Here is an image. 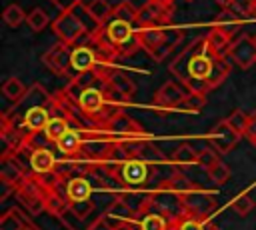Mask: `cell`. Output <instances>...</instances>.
<instances>
[{"mask_svg": "<svg viewBox=\"0 0 256 230\" xmlns=\"http://www.w3.org/2000/svg\"><path fill=\"white\" fill-rule=\"evenodd\" d=\"M170 2H174V0H170Z\"/></svg>", "mask_w": 256, "mask_h": 230, "instance_id": "obj_51", "label": "cell"}, {"mask_svg": "<svg viewBox=\"0 0 256 230\" xmlns=\"http://www.w3.org/2000/svg\"><path fill=\"white\" fill-rule=\"evenodd\" d=\"M204 104H206V96H204V94L188 92V94H186V98H184V102H182V108L192 110V112H198Z\"/></svg>", "mask_w": 256, "mask_h": 230, "instance_id": "obj_39", "label": "cell"}, {"mask_svg": "<svg viewBox=\"0 0 256 230\" xmlns=\"http://www.w3.org/2000/svg\"><path fill=\"white\" fill-rule=\"evenodd\" d=\"M26 218L16 210V208H10L8 212H4L0 216V230H22L26 226Z\"/></svg>", "mask_w": 256, "mask_h": 230, "instance_id": "obj_31", "label": "cell"}, {"mask_svg": "<svg viewBox=\"0 0 256 230\" xmlns=\"http://www.w3.org/2000/svg\"><path fill=\"white\" fill-rule=\"evenodd\" d=\"M180 200H182V206H184L186 214H192V216H198V218H210V214L218 206L214 196L208 190L200 188V186H194V188L182 192Z\"/></svg>", "mask_w": 256, "mask_h": 230, "instance_id": "obj_8", "label": "cell"}, {"mask_svg": "<svg viewBox=\"0 0 256 230\" xmlns=\"http://www.w3.org/2000/svg\"><path fill=\"white\" fill-rule=\"evenodd\" d=\"M228 56L242 70H248L250 66H254L256 64V42H254V38H250L246 34H240L238 38H234Z\"/></svg>", "mask_w": 256, "mask_h": 230, "instance_id": "obj_11", "label": "cell"}, {"mask_svg": "<svg viewBox=\"0 0 256 230\" xmlns=\"http://www.w3.org/2000/svg\"><path fill=\"white\" fill-rule=\"evenodd\" d=\"M56 8H60V10H72V8H76V6H80L84 0H50Z\"/></svg>", "mask_w": 256, "mask_h": 230, "instance_id": "obj_44", "label": "cell"}, {"mask_svg": "<svg viewBox=\"0 0 256 230\" xmlns=\"http://www.w3.org/2000/svg\"><path fill=\"white\" fill-rule=\"evenodd\" d=\"M114 220L104 212L102 216H98L94 222H92V226H90V230H114Z\"/></svg>", "mask_w": 256, "mask_h": 230, "instance_id": "obj_41", "label": "cell"}, {"mask_svg": "<svg viewBox=\"0 0 256 230\" xmlns=\"http://www.w3.org/2000/svg\"><path fill=\"white\" fill-rule=\"evenodd\" d=\"M112 6L108 0H90L86 6H84V12L86 16L92 20L94 26H102L106 24L110 18H112Z\"/></svg>", "mask_w": 256, "mask_h": 230, "instance_id": "obj_21", "label": "cell"}, {"mask_svg": "<svg viewBox=\"0 0 256 230\" xmlns=\"http://www.w3.org/2000/svg\"><path fill=\"white\" fill-rule=\"evenodd\" d=\"M68 204H70V202L64 200V198H60L54 190H48V192L44 194V212H48V214H52V216H58Z\"/></svg>", "mask_w": 256, "mask_h": 230, "instance_id": "obj_33", "label": "cell"}, {"mask_svg": "<svg viewBox=\"0 0 256 230\" xmlns=\"http://www.w3.org/2000/svg\"><path fill=\"white\" fill-rule=\"evenodd\" d=\"M248 116H250V114H246L244 110L236 108V110H232V114H230L226 120H228V124H230L234 130H238V132L244 136V130H246V126H248Z\"/></svg>", "mask_w": 256, "mask_h": 230, "instance_id": "obj_38", "label": "cell"}, {"mask_svg": "<svg viewBox=\"0 0 256 230\" xmlns=\"http://www.w3.org/2000/svg\"><path fill=\"white\" fill-rule=\"evenodd\" d=\"M174 2L170 0H148L144 6L138 8V28H152V26H168L172 22Z\"/></svg>", "mask_w": 256, "mask_h": 230, "instance_id": "obj_7", "label": "cell"}, {"mask_svg": "<svg viewBox=\"0 0 256 230\" xmlns=\"http://www.w3.org/2000/svg\"><path fill=\"white\" fill-rule=\"evenodd\" d=\"M112 16L114 18H120L124 22H130V24H136L138 22V8H134V4L130 2H118L112 10Z\"/></svg>", "mask_w": 256, "mask_h": 230, "instance_id": "obj_34", "label": "cell"}, {"mask_svg": "<svg viewBox=\"0 0 256 230\" xmlns=\"http://www.w3.org/2000/svg\"><path fill=\"white\" fill-rule=\"evenodd\" d=\"M70 206L80 214V216H88L90 212H92V208H94V204L90 202V200H82V202H70Z\"/></svg>", "mask_w": 256, "mask_h": 230, "instance_id": "obj_43", "label": "cell"}, {"mask_svg": "<svg viewBox=\"0 0 256 230\" xmlns=\"http://www.w3.org/2000/svg\"><path fill=\"white\" fill-rule=\"evenodd\" d=\"M102 30H104L106 38L110 40V44L114 46L118 58H128L140 48L136 24H130V22H124V20L112 16L106 24H102Z\"/></svg>", "mask_w": 256, "mask_h": 230, "instance_id": "obj_4", "label": "cell"}, {"mask_svg": "<svg viewBox=\"0 0 256 230\" xmlns=\"http://www.w3.org/2000/svg\"><path fill=\"white\" fill-rule=\"evenodd\" d=\"M208 176H210V180L214 184H224L230 178V168H228V164H224L222 160H218L212 168H208Z\"/></svg>", "mask_w": 256, "mask_h": 230, "instance_id": "obj_37", "label": "cell"}, {"mask_svg": "<svg viewBox=\"0 0 256 230\" xmlns=\"http://www.w3.org/2000/svg\"><path fill=\"white\" fill-rule=\"evenodd\" d=\"M136 226H138V230H170L172 220L164 212H160L156 208H146L140 214Z\"/></svg>", "mask_w": 256, "mask_h": 230, "instance_id": "obj_19", "label": "cell"}, {"mask_svg": "<svg viewBox=\"0 0 256 230\" xmlns=\"http://www.w3.org/2000/svg\"><path fill=\"white\" fill-rule=\"evenodd\" d=\"M170 230H218L210 218H198L192 214H182L180 218L172 220Z\"/></svg>", "mask_w": 256, "mask_h": 230, "instance_id": "obj_24", "label": "cell"}, {"mask_svg": "<svg viewBox=\"0 0 256 230\" xmlns=\"http://www.w3.org/2000/svg\"><path fill=\"white\" fill-rule=\"evenodd\" d=\"M114 230H138V228L132 222H120V224L114 226Z\"/></svg>", "mask_w": 256, "mask_h": 230, "instance_id": "obj_45", "label": "cell"}, {"mask_svg": "<svg viewBox=\"0 0 256 230\" xmlns=\"http://www.w3.org/2000/svg\"><path fill=\"white\" fill-rule=\"evenodd\" d=\"M70 128H74V126H72V122L66 116H52L50 122H48V126L44 128V136L50 142H58Z\"/></svg>", "mask_w": 256, "mask_h": 230, "instance_id": "obj_27", "label": "cell"}, {"mask_svg": "<svg viewBox=\"0 0 256 230\" xmlns=\"http://www.w3.org/2000/svg\"><path fill=\"white\" fill-rule=\"evenodd\" d=\"M184 38V32L172 24L168 26H152V28H138L140 48H144L152 60L162 62Z\"/></svg>", "mask_w": 256, "mask_h": 230, "instance_id": "obj_2", "label": "cell"}, {"mask_svg": "<svg viewBox=\"0 0 256 230\" xmlns=\"http://www.w3.org/2000/svg\"><path fill=\"white\" fill-rule=\"evenodd\" d=\"M48 22H50V18H48V14H46L42 8H34V10L28 12V16H26V24H28V28H30L32 32H42V30L48 26Z\"/></svg>", "mask_w": 256, "mask_h": 230, "instance_id": "obj_35", "label": "cell"}, {"mask_svg": "<svg viewBox=\"0 0 256 230\" xmlns=\"http://www.w3.org/2000/svg\"><path fill=\"white\" fill-rule=\"evenodd\" d=\"M102 128L106 132H110L114 138H150V134L134 118H130L124 110L116 112Z\"/></svg>", "mask_w": 256, "mask_h": 230, "instance_id": "obj_9", "label": "cell"}, {"mask_svg": "<svg viewBox=\"0 0 256 230\" xmlns=\"http://www.w3.org/2000/svg\"><path fill=\"white\" fill-rule=\"evenodd\" d=\"M50 118H52V112L48 106H34L22 114V126L30 134H38V132H44Z\"/></svg>", "mask_w": 256, "mask_h": 230, "instance_id": "obj_16", "label": "cell"}, {"mask_svg": "<svg viewBox=\"0 0 256 230\" xmlns=\"http://www.w3.org/2000/svg\"><path fill=\"white\" fill-rule=\"evenodd\" d=\"M218 160H220V158H218V154H216L212 148H202V150L198 152V164H200L204 170L212 168Z\"/></svg>", "mask_w": 256, "mask_h": 230, "instance_id": "obj_40", "label": "cell"}, {"mask_svg": "<svg viewBox=\"0 0 256 230\" xmlns=\"http://www.w3.org/2000/svg\"><path fill=\"white\" fill-rule=\"evenodd\" d=\"M216 58L218 56L210 50L206 36H200L192 44H188L174 58V62H170L168 70L188 92L206 94V92H210L208 90V78L212 74Z\"/></svg>", "mask_w": 256, "mask_h": 230, "instance_id": "obj_1", "label": "cell"}, {"mask_svg": "<svg viewBox=\"0 0 256 230\" xmlns=\"http://www.w3.org/2000/svg\"><path fill=\"white\" fill-rule=\"evenodd\" d=\"M206 42H208V46H210V50L218 56V58H226L228 54H230V46H232V38L230 36H226L222 30H218V28H210L208 30V34H206Z\"/></svg>", "mask_w": 256, "mask_h": 230, "instance_id": "obj_22", "label": "cell"}, {"mask_svg": "<svg viewBox=\"0 0 256 230\" xmlns=\"http://www.w3.org/2000/svg\"><path fill=\"white\" fill-rule=\"evenodd\" d=\"M82 132L78 130V128H70L58 142H56V146H58V150L62 152V154H66V156H74V154H78L80 152V148H82Z\"/></svg>", "mask_w": 256, "mask_h": 230, "instance_id": "obj_26", "label": "cell"}, {"mask_svg": "<svg viewBox=\"0 0 256 230\" xmlns=\"http://www.w3.org/2000/svg\"><path fill=\"white\" fill-rule=\"evenodd\" d=\"M254 42H256V34H254Z\"/></svg>", "mask_w": 256, "mask_h": 230, "instance_id": "obj_50", "label": "cell"}, {"mask_svg": "<svg viewBox=\"0 0 256 230\" xmlns=\"http://www.w3.org/2000/svg\"><path fill=\"white\" fill-rule=\"evenodd\" d=\"M244 136L256 146V110L250 112V116H248V126H246V130H244Z\"/></svg>", "mask_w": 256, "mask_h": 230, "instance_id": "obj_42", "label": "cell"}, {"mask_svg": "<svg viewBox=\"0 0 256 230\" xmlns=\"http://www.w3.org/2000/svg\"><path fill=\"white\" fill-rule=\"evenodd\" d=\"M172 164L174 166H194V164H198V152L190 144H182L174 150Z\"/></svg>", "mask_w": 256, "mask_h": 230, "instance_id": "obj_30", "label": "cell"}, {"mask_svg": "<svg viewBox=\"0 0 256 230\" xmlns=\"http://www.w3.org/2000/svg\"><path fill=\"white\" fill-rule=\"evenodd\" d=\"M24 178H26V174L20 168L18 160L14 156H4L2 158V166H0V180H2V184L16 188Z\"/></svg>", "mask_w": 256, "mask_h": 230, "instance_id": "obj_20", "label": "cell"}, {"mask_svg": "<svg viewBox=\"0 0 256 230\" xmlns=\"http://www.w3.org/2000/svg\"><path fill=\"white\" fill-rule=\"evenodd\" d=\"M78 12H80L78 6L72 8V10H60L56 20L52 22V30H54V34L58 36L60 42H66V44L74 46L76 42H80L82 36H86L90 32Z\"/></svg>", "mask_w": 256, "mask_h": 230, "instance_id": "obj_5", "label": "cell"}, {"mask_svg": "<svg viewBox=\"0 0 256 230\" xmlns=\"http://www.w3.org/2000/svg\"><path fill=\"white\" fill-rule=\"evenodd\" d=\"M250 16H256V0H252L250 4Z\"/></svg>", "mask_w": 256, "mask_h": 230, "instance_id": "obj_48", "label": "cell"}, {"mask_svg": "<svg viewBox=\"0 0 256 230\" xmlns=\"http://www.w3.org/2000/svg\"><path fill=\"white\" fill-rule=\"evenodd\" d=\"M26 12L22 10V6L20 4H8L6 8H4V12H2V18H4V22L10 26V28H18L22 22H26Z\"/></svg>", "mask_w": 256, "mask_h": 230, "instance_id": "obj_32", "label": "cell"}, {"mask_svg": "<svg viewBox=\"0 0 256 230\" xmlns=\"http://www.w3.org/2000/svg\"><path fill=\"white\" fill-rule=\"evenodd\" d=\"M26 90H28V88H26V86L22 84V80L16 78V76H10V78L2 84V94H4V98L10 100L12 104H18V102L24 98Z\"/></svg>", "mask_w": 256, "mask_h": 230, "instance_id": "obj_29", "label": "cell"}, {"mask_svg": "<svg viewBox=\"0 0 256 230\" xmlns=\"http://www.w3.org/2000/svg\"><path fill=\"white\" fill-rule=\"evenodd\" d=\"M28 164L34 174H48L56 170V158L46 146H38L28 154Z\"/></svg>", "mask_w": 256, "mask_h": 230, "instance_id": "obj_18", "label": "cell"}, {"mask_svg": "<svg viewBox=\"0 0 256 230\" xmlns=\"http://www.w3.org/2000/svg\"><path fill=\"white\" fill-rule=\"evenodd\" d=\"M70 44L66 42H56L54 46H50L44 56H42V62L48 70H52L54 74H68V70L72 68V62H70Z\"/></svg>", "mask_w": 256, "mask_h": 230, "instance_id": "obj_12", "label": "cell"}, {"mask_svg": "<svg viewBox=\"0 0 256 230\" xmlns=\"http://www.w3.org/2000/svg\"><path fill=\"white\" fill-rule=\"evenodd\" d=\"M184 2H194V0H184Z\"/></svg>", "mask_w": 256, "mask_h": 230, "instance_id": "obj_49", "label": "cell"}, {"mask_svg": "<svg viewBox=\"0 0 256 230\" xmlns=\"http://www.w3.org/2000/svg\"><path fill=\"white\" fill-rule=\"evenodd\" d=\"M70 62H72V70L78 74V72H90V70H94L104 60L100 58V54L90 44H74L72 54H70Z\"/></svg>", "mask_w": 256, "mask_h": 230, "instance_id": "obj_14", "label": "cell"}, {"mask_svg": "<svg viewBox=\"0 0 256 230\" xmlns=\"http://www.w3.org/2000/svg\"><path fill=\"white\" fill-rule=\"evenodd\" d=\"M254 200L248 196V194H238L232 202H230V208L238 214V216H246V214H250L252 210H254Z\"/></svg>", "mask_w": 256, "mask_h": 230, "instance_id": "obj_36", "label": "cell"}, {"mask_svg": "<svg viewBox=\"0 0 256 230\" xmlns=\"http://www.w3.org/2000/svg\"><path fill=\"white\" fill-rule=\"evenodd\" d=\"M212 26L218 28V30H222L226 36H230L234 40V38L240 36V30L244 26V20H242V16H238L236 12H232L230 8H222V12L214 18V24Z\"/></svg>", "mask_w": 256, "mask_h": 230, "instance_id": "obj_17", "label": "cell"}, {"mask_svg": "<svg viewBox=\"0 0 256 230\" xmlns=\"http://www.w3.org/2000/svg\"><path fill=\"white\" fill-rule=\"evenodd\" d=\"M22 230H40V228H38L36 224H30V222H26V226H24Z\"/></svg>", "mask_w": 256, "mask_h": 230, "instance_id": "obj_46", "label": "cell"}, {"mask_svg": "<svg viewBox=\"0 0 256 230\" xmlns=\"http://www.w3.org/2000/svg\"><path fill=\"white\" fill-rule=\"evenodd\" d=\"M186 94H188V90L180 82L168 80L166 84H162L156 90L152 104H154V108H160L162 112H168L172 108H180L182 102H184V98H186Z\"/></svg>", "mask_w": 256, "mask_h": 230, "instance_id": "obj_10", "label": "cell"}, {"mask_svg": "<svg viewBox=\"0 0 256 230\" xmlns=\"http://www.w3.org/2000/svg\"><path fill=\"white\" fill-rule=\"evenodd\" d=\"M56 218L60 220V224H62L66 230H90V226H92V222H86V218L80 216L70 204H68Z\"/></svg>", "mask_w": 256, "mask_h": 230, "instance_id": "obj_25", "label": "cell"}, {"mask_svg": "<svg viewBox=\"0 0 256 230\" xmlns=\"http://www.w3.org/2000/svg\"><path fill=\"white\" fill-rule=\"evenodd\" d=\"M240 138H242V134H240L238 130H234V128L228 124V120L218 122V124L212 128V132H210V142H212V146H214L220 154L230 152V150L240 142Z\"/></svg>", "mask_w": 256, "mask_h": 230, "instance_id": "obj_13", "label": "cell"}, {"mask_svg": "<svg viewBox=\"0 0 256 230\" xmlns=\"http://www.w3.org/2000/svg\"><path fill=\"white\" fill-rule=\"evenodd\" d=\"M92 196V184L86 176H72L68 178V200L70 202H82L90 200Z\"/></svg>", "mask_w": 256, "mask_h": 230, "instance_id": "obj_23", "label": "cell"}, {"mask_svg": "<svg viewBox=\"0 0 256 230\" xmlns=\"http://www.w3.org/2000/svg\"><path fill=\"white\" fill-rule=\"evenodd\" d=\"M50 98H52V96H48V92L44 90V86L38 84V82H34V84L26 90L24 98H22L18 104H14V108H12L10 112H6V116L16 118L20 112L24 114L28 108H34V106H48V104H50Z\"/></svg>", "mask_w": 256, "mask_h": 230, "instance_id": "obj_15", "label": "cell"}, {"mask_svg": "<svg viewBox=\"0 0 256 230\" xmlns=\"http://www.w3.org/2000/svg\"><path fill=\"white\" fill-rule=\"evenodd\" d=\"M216 2H218V4L222 6V8H228V6L232 4V0H216Z\"/></svg>", "mask_w": 256, "mask_h": 230, "instance_id": "obj_47", "label": "cell"}, {"mask_svg": "<svg viewBox=\"0 0 256 230\" xmlns=\"http://www.w3.org/2000/svg\"><path fill=\"white\" fill-rule=\"evenodd\" d=\"M78 106L84 112V116L94 124V126H104L116 112H120L122 108H116L114 104L108 102L106 98V90L104 84H96L88 90L82 92V96L78 98Z\"/></svg>", "mask_w": 256, "mask_h": 230, "instance_id": "obj_3", "label": "cell"}, {"mask_svg": "<svg viewBox=\"0 0 256 230\" xmlns=\"http://www.w3.org/2000/svg\"><path fill=\"white\" fill-rule=\"evenodd\" d=\"M230 70H232V60H230V56H226V58H216L214 68H212V74H210V78H208V90L218 88V86L228 78Z\"/></svg>", "mask_w": 256, "mask_h": 230, "instance_id": "obj_28", "label": "cell"}, {"mask_svg": "<svg viewBox=\"0 0 256 230\" xmlns=\"http://www.w3.org/2000/svg\"><path fill=\"white\" fill-rule=\"evenodd\" d=\"M152 164L142 158H128L116 168V178L124 188H140L152 178Z\"/></svg>", "mask_w": 256, "mask_h": 230, "instance_id": "obj_6", "label": "cell"}]
</instances>
